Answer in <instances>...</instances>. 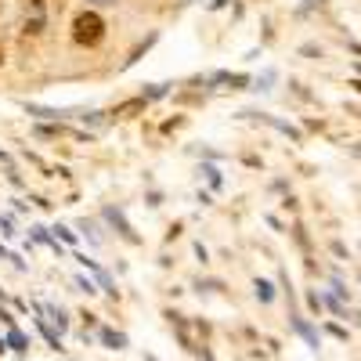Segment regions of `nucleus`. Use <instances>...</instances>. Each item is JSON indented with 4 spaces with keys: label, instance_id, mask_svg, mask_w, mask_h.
I'll return each instance as SVG.
<instances>
[{
    "label": "nucleus",
    "instance_id": "obj_3",
    "mask_svg": "<svg viewBox=\"0 0 361 361\" xmlns=\"http://www.w3.org/2000/svg\"><path fill=\"white\" fill-rule=\"evenodd\" d=\"M257 296H260V300H264V304H268V300H271V286H268V282H257Z\"/></svg>",
    "mask_w": 361,
    "mask_h": 361
},
{
    "label": "nucleus",
    "instance_id": "obj_2",
    "mask_svg": "<svg viewBox=\"0 0 361 361\" xmlns=\"http://www.w3.org/2000/svg\"><path fill=\"white\" fill-rule=\"evenodd\" d=\"M145 108V98H137V101H127V105H119L113 116H134V113H141Z\"/></svg>",
    "mask_w": 361,
    "mask_h": 361
},
{
    "label": "nucleus",
    "instance_id": "obj_1",
    "mask_svg": "<svg viewBox=\"0 0 361 361\" xmlns=\"http://www.w3.org/2000/svg\"><path fill=\"white\" fill-rule=\"evenodd\" d=\"M72 40L84 43V47H98V43L105 40V22H101V14H94V11L76 14V22H72Z\"/></svg>",
    "mask_w": 361,
    "mask_h": 361
},
{
    "label": "nucleus",
    "instance_id": "obj_4",
    "mask_svg": "<svg viewBox=\"0 0 361 361\" xmlns=\"http://www.w3.org/2000/svg\"><path fill=\"white\" fill-rule=\"evenodd\" d=\"M0 61H4V51H0Z\"/></svg>",
    "mask_w": 361,
    "mask_h": 361
}]
</instances>
